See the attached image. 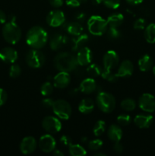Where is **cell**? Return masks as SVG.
Returning <instances> with one entry per match:
<instances>
[{
    "instance_id": "f546056e",
    "label": "cell",
    "mask_w": 155,
    "mask_h": 156,
    "mask_svg": "<svg viewBox=\"0 0 155 156\" xmlns=\"http://www.w3.org/2000/svg\"><path fill=\"white\" fill-rule=\"evenodd\" d=\"M101 76L103 79L108 81L109 82H115L119 77L118 76L117 73H112V69H108L103 68V71H102Z\"/></svg>"
},
{
    "instance_id": "d6986e66",
    "label": "cell",
    "mask_w": 155,
    "mask_h": 156,
    "mask_svg": "<svg viewBox=\"0 0 155 156\" xmlns=\"http://www.w3.org/2000/svg\"><path fill=\"white\" fill-rule=\"evenodd\" d=\"M134 71L133 63L130 60H124L121 62L118 69L117 75L119 77H129L132 75Z\"/></svg>"
},
{
    "instance_id": "9a60e30c",
    "label": "cell",
    "mask_w": 155,
    "mask_h": 156,
    "mask_svg": "<svg viewBox=\"0 0 155 156\" xmlns=\"http://www.w3.org/2000/svg\"><path fill=\"white\" fill-rule=\"evenodd\" d=\"M76 58L78 65L84 66L91 64L93 59V53L88 47H84L78 50Z\"/></svg>"
},
{
    "instance_id": "f35d334b",
    "label": "cell",
    "mask_w": 155,
    "mask_h": 156,
    "mask_svg": "<svg viewBox=\"0 0 155 156\" xmlns=\"http://www.w3.org/2000/svg\"><path fill=\"white\" fill-rule=\"evenodd\" d=\"M133 27L135 30H143L146 27V21L144 18H138L135 21Z\"/></svg>"
},
{
    "instance_id": "3957f363",
    "label": "cell",
    "mask_w": 155,
    "mask_h": 156,
    "mask_svg": "<svg viewBox=\"0 0 155 156\" xmlns=\"http://www.w3.org/2000/svg\"><path fill=\"white\" fill-rule=\"evenodd\" d=\"M2 36L10 44H16L21 38V30L15 21H9L2 27Z\"/></svg>"
},
{
    "instance_id": "44dd1931",
    "label": "cell",
    "mask_w": 155,
    "mask_h": 156,
    "mask_svg": "<svg viewBox=\"0 0 155 156\" xmlns=\"http://www.w3.org/2000/svg\"><path fill=\"white\" fill-rule=\"evenodd\" d=\"M89 37L86 34H81L74 36V37L71 40V50L73 51H78L82 47H85L88 43Z\"/></svg>"
},
{
    "instance_id": "7dc6e473",
    "label": "cell",
    "mask_w": 155,
    "mask_h": 156,
    "mask_svg": "<svg viewBox=\"0 0 155 156\" xmlns=\"http://www.w3.org/2000/svg\"><path fill=\"white\" fill-rule=\"evenodd\" d=\"M6 21V15L3 11L0 9V24H5Z\"/></svg>"
},
{
    "instance_id": "4fadbf2b",
    "label": "cell",
    "mask_w": 155,
    "mask_h": 156,
    "mask_svg": "<svg viewBox=\"0 0 155 156\" xmlns=\"http://www.w3.org/2000/svg\"><path fill=\"white\" fill-rule=\"evenodd\" d=\"M36 140L33 136H26L21 140L20 143V150L22 154L29 155L31 154L36 150Z\"/></svg>"
},
{
    "instance_id": "836d02e7",
    "label": "cell",
    "mask_w": 155,
    "mask_h": 156,
    "mask_svg": "<svg viewBox=\"0 0 155 156\" xmlns=\"http://www.w3.org/2000/svg\"><path fill=\"white\" fill-rule=\"evenodd\" d=\"M40 92L43 95H50L53 92V85L50 82H44L40 87Z\"/></svg>"
},
{
    "instance_id": "7bdbcfd3",
    "label": "cell",
    "mask_w": 155,
    "mask_h": 156,
    "mask_svg": "<svg viewBox=\"0 0 155 156\" xmlns=\"http://www.w3.org/2000/svg\"><path fill=\"white\" fill-rule=\"evenodd\" d=\"M60 142L64 145V146H69L72 143V141H71V139L70 138L69 136H62V137L60 138Z\"/></svg>"
},
{
    "instance_id": "f1b7e54d",
    "label": "cell",
    "mask_w": 155,
    "mask_h": 156,
    "mask_svg": "<svg viewBox=\"0 0 155 156\" xmlns=\"http://www.w3.org/2000/svg\"><path fill=\"white\" fill-rule=\"evenodd\" d=\"M102 71H103V69H102L101 67H100L98 64L96 63L91 64V65L88 66V67L87 68V73H88V76H91V78H96L101 76Z\"/></svg>"
},
{
    "instance_id": "ee69618b",
    "label": "cell",
    "mask_w": 155,
    "mask_h": 156,
    "mask_svg": "<svg viewBox=\"0 0 155 156\" xmlns=\"http://www.w3.org/2000/svg\"><path fill=\"white\" fill-rule=\"evenodd\" d=\"M113 150L114 152L118 154L122 153L123 152V146L119 142H116V143H115V144L113 146Z\"/></svg>"
},
{
    "instance_id": "f5cc1de1",
    "label": "cell",
    "mask_w": 155,
    "mask_h": 156,
    "mask_svg": "<svg viewBox=\"0 0 155 156\" xmlns=\"http://www.w3.org/2000/svg\"><path fill=\"white\" fill-rule=\"evenodd\" d=\"M153 73L154 74V76H155V66L153 67Z\"/></svg>"
},
{
    "instance_id": "5bb4252c",
    "label": "cell",
    "mask_w": 155,
    "mask_h": 156,
    "mask_svg": "<svg viewBox=\"0 0 155 156\" xmlns=\"http://www.w3.org/2000/svg\"><path fill=\"white\" fill-rule=\"evenodd\" d=\"M18 52L12 47H4L0 50V59L5 63H15L18 59Z\"/></svg>"
},
{
    "instance_id": "d590c367",
    "label": "cell",
    "mask_w": 155,
    "mask_h": 156,
    "mask_svg": "<svg viewBox=\"0 0 155 156\" xmlns=\"http://www.w3.org/2000/svg\"><path fill=\"white\" fill-rule=\"evenodd\" d=\"M103 146V141L100 139H96V140H91L88 143V148L91 151H97L100 149Z\"/></svg>"
},
{
    "instance_id": "681fc988",
    "label": "cell",
    "mask_w": 155,
    "mask_h": 156,
    "mask_svg": "<svg viewBox=\"0 0 155 156\" xmlns=\"http://www.w3.org/2000/svg\"><path fill=\"white\" fill-rule=\"evenodd\" d=\"M52 152H53V155L54 156H63L64 155L63 152H61V151L59 150V149H55Z\"/></svg>"
},
{
    "instance_id": "bcb514c9",
    "label": "cell",
    "mask_w": 155,
    "mask_h": 156,
    "mask_svg": "<svg viewBox=\"0 0 155 156\" xmlns=\"http://www.w3.org/2000/svg\"><path fill=\"white\" fill-rule=\"evenodd\" d=\"M85 14L83 13V12H79L77 15H75V19L77 20V21L78 22H82V21H84L85 19Z\"/></svg>"
},
{
    "instance_id": "ffe728a7",
    "label": "cell",
    "mask_w": 155,
    "mask_h": 156,
    "mask_svg": "<svg viewBox=\"0 0 155 156\" xmlns=\"http://www.w3.org/2000/svg\"><path fill=\"white\" fill-rule=\"evenodd\" d=\"M97 89V84L94 78H87L84 79L80 84L79 90L84 94H91Z\"/></svg>"
},
{
    "instance_id": "4316f807",
    "label": "cell",
    "mask_w": 155,
    "mask_h": 156,
    "mask_svg": "<svg viewBox=\"0 0 155 156\" xmlns=\"http://www.w3.org/2000/svg\"><path fill=\"white\" fill-rule=\"evenodd\" d=\"M144 38L149 44L155 43V24L151 23L145 27L144 30Z\"/></svg>"
},
{
    "instance_id": "8992f818",
    "label": "cell",
    "mask_w": 155,
    "mask_h": 156,
    "mask_svg": "<svg viewBox=\"0 0 155 156\" xmlns=\"http://www.w3.org/2000/svg\"><path fill=\"white\" fill-rule=\"evenodd\" d=\"M52 109L56 117L62 120L69 119L71 115V111H72L70 104L62 99L55 101Z\"/></svg>"
},
{
    "instance_id": "c3c4849f",
    "label": "cell",
    "mask_w": 155,
    "mask_h": 156,
    "mask_svg": "<svg viewBox=\"0 0 155 156\" xmlns=\"http://www.w3.org/2000/svg\"><path fill=\"white\" fill-rule=\"evenodd\" d=\"M126 2L132 5H138L142 3L143 0H126Z\"/></svg>"
},
{
    "instance_id": "7c38bea8",
    "label": "cell",
    "mask_w": 155,
    "mask_h": 156,
    "mask_svg": "<svg viewBox=\"0 0 155 156\" xmlns=\"http://www.w3.org/2000/svg\"><path fill=\"white\" fill-rule=\"evenodd\" d=\"M119 62V57L117 53L114 50H108L103 56V63L104 69H112Z\"/></svg>"
},
{
    "instance_id": "e575fe53",
    "label": "cell",
    "mask_w": 155,
    "mask_h": 156,
    "mask_svg": "<svg viewBox=\"0 0 155 156\" xmlns=\"http://www.w3.org/2000/svg\"><path fill=\"white\" fill-rule=\"evenodd\" d=\"M21 73V68L20 67L19 65L15 63H12L10 69H9V76L11 78H15L18 77Z\"/></svg>"
},
{
    "instance_id": "484cf974",
    "label": "cell",
    "mask_w": 155,
    "mask_h": 156,
    "mask_svg": "<svg viewBox=\"0 0 155 156\" xmlns=\"http://www.w3.org/2000/svg\"><path fill=\"white\" fill-rule=\"evenodd\" d=\"M153 61L149 55L145 54L141 56L138 60V67L141 72H147L151 69Z\"/></svg>"
},
{
    "instance_id": "2e32d148",
    "label": "cell",
    "mask_w": 155,
    "mask_h": 156,
    "mask_svg": "<svg viewBox=\"0 0 155 156\" xmlns=\"http://www.w3.org/2000/svg\"><path fill=\"white\" fill-rule=\"evenodd\" d=\"M71 82V77L68 73L59 72L53 78V85L58 88H65Z\"/></svg>"
},
{
    "instance_id": "83f0119b",
    "label": "cell",
    "mask_w": 155,
    "mask_h": 156,
    "mask_svg": "<svg viewBox=\"0 0 155 156\" xmlns=\"http://www.w3.org/2000/svg\"><path fill=\"white\" fill-rule=\"evenodd\" d=\"M68 152L72 156H84L87 155V151L84 148L78 144L74 145L71 143L68 146Z\"/></svg>"
},
{
    "instance_id": "816d5d0a",
    "label": "cell",
    "mask_w": 155,
    "mask_h": 156,
    "mask_svg": "<svg viewBox=\"0 0 155 156\" xmlns=\"http://www.w3.org/2000/svg\"><path fill=\"white\" fill-rule=\"evenodd\" d=\"M106 156V155L105 153H103V152H97V153H95L94 154V156Z\"/></svg>"
},
{
    "instance_id": "b9f144b4",
    "label": "cell",
    "mask_w": 155,
    "mask_h": 156,
    "mask_svg": "<svg viewBox=\"0 0 155 156\" xmlns=\"http://www.w3.org/2000/svg\"><path fill=\"white\" fill-rule=\"evenodd\" d=\"M8 95L6 91L4 89H2V88H0V107L5 104Z\"/></svg>"
},
{
    "instance_id": "7402d4cb",
    "label": "cell",
    "mask_w": 155,
    "mask_h": 156,
    "mask_svg": "<svg viewBox=\"0 0 155 156\" xmlns=\"http://www.w3.org/2000/svg\"><path fill=\"white\" fill-rule=\"evenodd\" d=\"M107 136L109 140L113 143L119 142L122 137V130L119 126L116 124H112L108 128Z\"/></svg>"
},
{
    "instance_id": "d6a6232c",
    "label": "cell",
    "mask_w": 155,
    "mask_h": 156,
    "mask_svg": "<svg viewBox=\"0 0 155 156\" xmlns=\"http://www.w3.org/2000/svg\"><path fill=\"white\" fill-rule=\"evenodd\" d=\"M106 34L107 37L111 40H117L119 39L122 37V33L118 27H109V28L106 30Z\"/></svg>"
},
{
    "instance_id": "74e56055",
    "label": "cell",
    "mask_w": 155,
    "mask_h": 156,
    "mask_svg": "<svg viewBox=\"0 0 155 156\" xmlns=\"http://www.w3.org/2000/svg\"><path fill=\"white\" fill-rule=\"evenodd\" d=\"M102 2L111 9H117L120 6V0H102Z\"/></svg>"
},
{
    "instance_id": "277c9868",
    "label": "cell",
    "mask_w": 155,
    "mask_h": 156,
    "mask_svg": "<svg viewBox=\"0 0 155 156\" xmlns=\"http://www.w3.org/2000/svg\"><path fill=\"white\" fill-rule=\"evenodd\" d=\"M107 21L99 15H92L88 21V28L94 36H101L107 30Z\"/></svg>"
},
{
    "instance_id": "6da1fadb",
    "label": "cell",
    "mask_w": 155,
    "mask_h": 156,
    "mask_svg": "<svg viewBox=\"0 0 155 156\" xmlns=\"http://www.w3.org/2000/svg\"><path fill=\"white\" fill-rule=\"evenodd\" d=\"M48 41V34L40 26H34L27 31L26 34V42L33 49L43 48Z\"/></svg>"
},
{
    "instance_id": "f907efd6",
    "label": "cell",
    "mask_w": 155,
    "mask_h": 156,
    "mask_svg": "<svg viewBox=\"0 0 155 156\" xmlns=\"http://www.w3.org/2000/svg\"><path fill=\"white\" fill-rule=\"evenodd\" d=\"M102 0H92V3L94 5H99L100 4H101Z\"/></svg>"
},
{
    "instance_id": "1f68e13d",
    "label": "cell",
    "mask_w": 155,
    "mask_h": 156,
    "mask_svg": "<svg viewBox=\"0 0 155 156\" xmlns=\"http://www.w3.org/2000/svg\"><path fill=\"white\" fill-rule=\"evenodd\" d=\"M135 107H136V103L133 99L126 98L121 102V108L124 111H132L135 110Z\"/></svg>"
},
{
    "instance_id": "ab89813d",
    "label": "cell",
    "mask_w": 155,
    "mask_h": 156,
    "mask_svg": "<svg viewBox=\"0 0 155 156\" xmlns=\"http://www.w3.org/2000/svg\"><path fill=\"white\" fill-rule=\"evenodd\" d=\"M53 103H54V101H53V99L47 98L43 99V100L42 101L41 105H42L44 108H46V109H50V108H53Z\"/></svg>"
},
{
    "instance_id": "cb8c5ba5",
    "label": "cell",
    "mask_w": 155,
    "mask_h": 156,
    "mask_svg": "<svg viewBox=\"0 0 155 156\" xmlns=\"http://www.w3.org/2000/svg\"><path fill=\"white\" fill-rule=\"evenodd\" d=\"M107 24L109 27H119L124 21V16L121 13L111 14L106 19Z\"/></svg>"
},
{
    "instance_id": "60d3db41",
    "label": "cell",
    "mask_w": 155,
    "mask_h": 156,
    "mask_svg": "<svg viewBox=\"0 0 155 156\" xmlns=\"http://www.w3.org/2000/svg\"><path fill=\"white\" fill-rule=\"evenodd\" d=\"M84 0H66L65 3L68 6L71 8H77L81 5Z\"/></svg>"
},
{
    "instance_id": "5b68a950",
    "label": "cell",
    "mask_w": 155,
    "mask_h": 156,
    "mask_svg": "<svg viewBox=\"0 0 155 156\" xmlns=\"http://www.w3.org/2000/svg\"><path fill=\"white\" fill-rule=\"evenodd\" d=\"M96 104H97V108L102 112L109 114L115 109V99L112 94L108 92L101 91L97 94Z\"/></svg>"
},
{
    "instance_id": "603a6c76",
    "label": "cell",
    "mask_w": 155,
    "mask_h": 156,
    "mask_svg": "<svg viewBox=\"0 0 155 156\" xmlns=\"http://www.w3.org/2000/svg\"><path fill=\"white\" fill-rule=\"evenodd\" d=\"M94 109V102L90 98H84L79 103L78 110L84 114H91Z\"/></svg>"
},
{
    "instance_id": "52a82bcc",
    "label": "cell",
    "mask_w": 155,
    "mask_h": 156,
    "mask_svg": "<svg viewBox=\"0 0 155 156\" xmlns=\"http://www.w3.org/2000/svg\"><path fill=\"white\" fill-rule=\"evenodd\" d=\"M25 60L30 67L33 69H39L44 65L46 58L42 52L37 49H33L27 52Z\"/></svg>"
},
{
    "instance_id": "ac0fdd59",
    "label": "cell",
    "mask_w": 155,
    "mask_h": 156,
    "mask_svg": "<svg viewBox=\"0 0 155 156\" xmlns=\"http://www.w3.org/2000/svg\"><path fill=\"white\" fill-rule=\"evenodd\" d=\"M153 117L150 114H138L134 118V123L141 129L148 128L153 123Z\"/></svg>"
},
{
    "instance_id": "30bf717a",
    "label": "cell",
    "mask_w": 155,
    "mask_h": 156,
    "mask_svg": "<svg viewBox=\"0 0 155 156\" xmlns=\"http://www.w3.org/2000/svg\"><path fill=\"white\" fill-rule=\"evenodd\" d=\"M138 105L144 112H153L155 111V97L149 93H144L139 98Z\"/></svg>"
},
{
    "instance_id": "4dcf8cb0",
    "label": "cell",
    "mask_w": 155,
    "mask_h": 156,
    "mask_svg": "<svg viewBox=\"0 0 155 156\" xmlns=\"http://www.w3.org/2000/svg\"><path fill=\"white\" fill-rule=\"evenodd\" d=\"M106 125L103 120H98L96 122L94 128H93V133L95 136H100L103 133L106 131Z\"/></svg>"
},
{
    "instance_id": "f6af8a7d",
    "label": "cell",
    "mask_w": 155,
    "mask_h": 156,
    "mask_svg": "<svg viewBox=\"0 0 155 156\" xmlns=\"http://www.w3.org/2000/svg\"><path fill=\"white\" fill-rule=\"evenodd\" d=\"M50 5L54 8H59L63 5L64 0H49Z\"/></svg>"
},
{
    "instance_id": "8fae6325",
    "label": "cell",
    "mask_w": 155,
    "mask_h": 156,
    "mask_svg": "<svg viewBox=\"0 0 155 156\" xmlns=\"http://www.w3.org/2000/svg\"><path fill=\"white\" fill-rule=\"evenodd\" d=\"M38 145L41 151L50 153L56 149V142L53 136L50 134H45L40 137Z\"/></svg>"
},
{
    "instance_id": "8d00e7d4",
    "label": "cell",
    "mask_w": 155,
    "mask_h": 156,
    "mask_svg": "<svg viewBox=\"0 0 155 156\" xmlns=\"http://www.w3.org/2000/svg\"><path fill=\"white\" fill-rule=\"evenodd\" d=\"M131 117L129 114H122L117 117V122L121 126H127L131 123Z\"/></svg>"
},
{
    "instance_id": "e0dca14e",
    "label": "cell",
    "mask_w": 155,
    "mask_h": 156,
    "mask_svg": "<svg viewBox=\"0 0 155 156\" xmlns=\"http://www.w3.org/2000/svg\"><path fill=\"white\" fill-rule=\"evenodd\" d=\"M68 42V38L65 35L60 34H55L50 40V47L54 51L60 50Z\"/></svg>"
},
{
    "instance_id": "d4e9b609",
    "label": "cell",
    "mask_w": 155,
    "mask_h": 156,
    "mask_svg": "<svg viewBox=\"0 0 155 156\" xmlns=\"http://www.w3.org/2000/svg\"><path fill=\"white\" fill-rule=\"evenodd\" d=\"M65 30L69 34L77 36L83 32V27L78 21L69 22L65 25Z\"/></svg>"
},
{
    "instance_id": "7a4b0ae2",
    "label": "cell",
    "mask_w": 155,
    "mask_h": 156,
    "mask_svg": "<svg viewBox=\"0 0 155 156\" xmlns=\"http://www.w3.org/2000/svg\"><path fill=\"white\" fill-rule=\"evenodd\" d=\"M55 68L59 72L68 73L74 71L78 67L76 56L68 52H62L55 56L53 60Z\"/></svg>"
},
{
    "instance_id": "ba28073f",
    "label": "cell",
    "mask_w": 155,
    "mask_h": 156,
    "mask_svg": "<svg viewBox=\"0 0 155 156\" xmlns=\"http://www.w3.org/2000/svg\"><path fill=\"white\" fill-rule=\"evenodd\" d=\"M42 126L46 132L50 133H56L62 129V123L57 117L48 116L43 120Z\"/></svg>"
},
{
    "instance_id": "9c48e42d",
    "label": "cell",
    "mask_w": 155,
    "mask_h": 156,
    "mask_svg": "<svg viewBox=\"0 0 155 156\" xmlns=\"http://www.w3.org/2000/svg\"><path fill=\"white\" fill-rule=\"evenodd\" d=\"M46 22L50 27H57L65 22V16L63 12L59 9L53 10L47 15Z\"/></svg>"
}]
</instances>
